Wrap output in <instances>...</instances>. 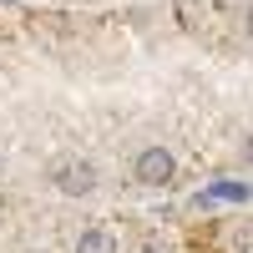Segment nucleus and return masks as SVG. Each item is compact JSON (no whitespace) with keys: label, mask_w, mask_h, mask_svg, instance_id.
<instances>
[{"label":"nucleus","mask_w":253,"mask_h":253,"mask_svg":"<svg viewBox=\"0 0 253 253\" xmlns=\"http://www.w3.org/2000/svg\"><path fill=\"white\" fill-rule=\"evenodd\" d=\"M51 182H56L66 198H86L91 187H96V167H91L86 157H61V162L51 167Z\"/></svg>","instance_id":"nucleus-1"},{"label":"nucleus","mask_w":253,"mask_h":253,"mask_svg":"<svg viewBox=\"0 0 253 253\" xmlns=\"http://www.w3.org/2000/svg\"><path fill=\"white\" fill-rule=\"evenodd\" d=\"M137 182L142 187H167L172 182V172H177V162H172V152L167 147H147V152H137Z\"/></svg>","instance_id":"nucleus-2"},{"label":"nucleus","mask_w":253,"mask_h":253,"mask_svg":"<svg viewBox=\"0 0 253 253\" xmlns=\"http://www.w3.org/2000/svg\"><path fill=\"white\" fill-rule=\"evenodd\" d=\"M76 253H117V238L107 228H86V233L76 238Z\"/></svg>","instance_id":"nucleus-3"},{"label":"nucleus","mask_w":253,"mask_h":253,"mask_svg":"<svg viewBox=\"0 0 253 253\" xmlns=\"http://www.w3.org/2000/svg\"><path fill=\"white\" fill-rule=\"evenodd\" d=\"M208 198H248V187H243V182H218Z\"/></svg>","instance_id":"nucleus-4"},{"label":"nucleus","mask_w":253,"mask_h":253,"mask_svg":"<svg viewBox=\"0 0 253 253\" xmlns=\"http://www.w3.org/2000/svg\"><path fill=\"white\" fill-rule=\"evenodd\" d=\"M243 162H248V167H253V132H248V137H243Z\"/></svg>","instance_id":"nucleus-5"},{"label":"nucleus","mask_w":253,"mask_h":253,"mask_svg":"<svg viewBox=\"0 0 253 253\" xmlns=\"http://www.w3.org/2000/svg\"><path fill=\"white\" fill-rule=\"evenodd\" d=\"M248 41H253V10H248Z\"/></svg>","instance_id":"nucleus-6"}]
</instances>
